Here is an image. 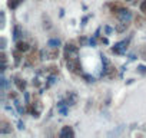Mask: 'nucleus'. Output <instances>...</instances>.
I'll list each match as a JSON object with an SVG mask.
<instances>
[{
  "label": "nucleus",
  "instance_id": "nucleus-30",
  "mask_svg": "<svg viewBox=\"0 0 146 138\" xmlns=\"http://www.w3.org/2000/svg\"><path fill=\"white\" fill-rule=\"evenodd\" d=\"M103 30H105V33H106V35H110V33L113 32V29H112L110 26H108V25H106V26H103Z\"/></svg>",
  "mask_w": 146,
  "mask_h": 138
},
{
  "label": "nucleus",
  "instance_id": "nucleus-12",
  "mask_svg": "<svg viewBox=\"0 0 146 138\" xmlns=\"http://www.w3.org/2000/svg\"><path fill=\"white\" fill-rule=\"evenodd\" d=\"M42 22H43V29L44 30H52V27H53V25H52V20H50V17L47 16V15H43V17H42Z\"/></svg>",
  "mask_w": 146,
  "mask_h": 138
},
{
  "label": "nucleus",
  "instance_id": "nucleus-29",
  "mask_svg": "<svg viewBox=\"0 0 146 138\" xmlns=\"http://www.w3.org/2000/svg\"><path fill=\"white\" fill-rule=\"evenodd\" d=\"M5 109H6L7 112H10L12 115H16V112H15V109H13V108H12L10 105H7V104H6V105H5Z\"/></svg>",
  "mask_w": 146,
  "mask_h": 138
},
{
  "label": "nucleus",
  "instance_id": "nucleus-11",
  "mask_svg": "<svg viewBox=\"0 0 146 138\" xmlns=\"http://www.w3.org/2000/svg\"><path fill=\"white\" fill-rule=\"evenodd\" d=\"M109 9H110V13H112V15L117 16V15L120 13V10L123 9V6H122L120 3H110V5H109Z\"/></svg>",
  "mask_w": 146,
  "mask_h": 138
},
{
  "label": "nucleus",
  "instance_id": "nucleus-36",
  "mask_svg": "<svg viewBox=\"0 0 146 138\" xmlns=\"http://www.w3.org/2000/svg\"><path fill=\"white\" fill-rule=\"evenodd\" d=\"M135 82V79H127V82H126V85H130V84H133Z\"/></svg>",
  "mask_w": 146,
  "mask_h": 138
},
{
  "label": "nucleus",
  "instance_id": "nucleus-25",
  "mask_svg": "<svg viewBox=\"0 0 146 138\" xmlns=\"http://www.w3.org/2000/svg\"><path fill=\"white\" fill-rule=\"evenodd\" d=\"M6 43H7L6 38H5V36H2V38H0V49H2V50L6 48Z\"/></svg>",
  "mask_w": 146,
  "mask_h": 138
},
{
  "label": "nucleus",
  "instance_id": "nucleus-9",
  "mask_svg": "<svg viewBox=\"0 0 146 138\" xmlns=\"http://www.w3.org/2000/svg\"><path fill=\"white\" fill-rule=\"evenodd\" d=\"M46 56H47V59H52V60L57 59L59 58V48H49L46 50Z\"/></svg>",
  "mask_w": 146,
  "mask_h": 138
},
{
  "label": "nucleus",
  "instance_id": "nucleus-6",
  "mask_svg": "<svg viewBox=\"0 0 146 138\" xmlns=\"http://www.w3.org/2000/svg\"><path fill=\"white\" fill-rule=\"evenodd\" d=\"M117 17H119V20H122V22H129L130 19H132V12L129 10V9H122L120 10V13L117 15Z\"/></svg>",
  "mask_w": 146,
  "mask_h": 138
},
{
  "label": "nucleus",
  "instance_id": "nucleus-33",
  "mask_svg": "<svg viewBox=\"0 0 146 138\" xmlns=\"http://www.w3.org/2000/svg\"><path fill=\"white\" fill-rule=\"evenodd\" d=\"M17 128H19L20 131L25 129V122H23V121H19V122H17Z\"/></svg>",
  "mask_w": 146,
  "mask_h": 138
},
{
  "label": "nucleus",
  "instance_id": "nucleus-31",
  "mask_svg": "<svg viewBox=\"0 0 146 138\" xmlns=\"http://www.w3.org/2000/svg\"><path fill=\"white\" fill-rule=\"evenodd\" d=\"M89 45H90L92 48H95V46H96V36H93V38H90V39H89Z\"/></svg>",
  "mask_w": 146,
  "mask_h": 138
},
{
  "label": "nucleus",
  "instance_id": "nucleus-5",
  "mask_svg": "<svg viewBox=\"0 0 146 138\" xmlns=\"http://www.w3.org/2000/svg\"><path fill=\"white\" fill-rule=\"evenodd\" d=\"M0 134H2V135H5V134H12V125H10L6 119L0 121Z\"/></svg>",
  "mask_w": 146,
  "mask_h": 138
},
{
  "label": "nucleus",
  "instance_id": "nucleus-22",
  "mask_svg": "<svg viewBox=\"0 0 146 138\" xmlns=\"http://www.w3.org/2000/svg\"><path fill=\"white\" fill-rule=\"evenodd\" d=\"M136 72H137L139 75H146V65H137Z\"/></svg>",
  "mask_w": 146,
  "mask_h": 138
},
{
  "label": "nucleus",
  "instance_id": "nucleus-21",
  "mask_svg": "<svg viewBox=\"0 0 146 138\" xmlns=\"http://www.w3.org/2000/svg\"><path fill=\"white\" fill-rule=\"evenodd\" d=\"M135 26H136L137 29H142V27H143V19H142L140 16H136V17H135Z\"/></svg>",
  "mask_w": 146,
  "mask_h": 138
},
{
  "label": "nucleus",
  "instance_id": "nucleus-8",
  "mask_svg": "<svg viewBox=\"0 0 146 138\" xmlns=\"http://www.w3.org/2000/svg\"><path fill=\"white\" fill-rule=\"evenodd\" d=\"M30 48H32V46H30L27 42H25V40H17V42H16V49L20 50V52H23V53H26Z\"/></svg>",
  "mask_w": 146,
  "mask_h": 138
},
{
  "label": "nucleus",
  "instance_id": "nucleus-26",
  "mask_svg": "<svg viewBox=\"0 0 146 138\" xmlns=\"http://www.w3.org/2000/svg\"><path fill=\"white\" fill-rule=\"evenodd\" d=\"M139 9H140V12H142V13H145V15H146V0H143V2L140 3Z\"/></svg>",
  "mask_w": 146,
  "mask_h": 138
},
{
  "label": "nucleus",
  "instance_id": "nucleus-20",
  "mask_svg": "<svg viewBox=\"0 0 146 138\" xmlns=\"http://www.w3.org/2000/svg\"><path fill=\"white\" fill-rule=\"evenodd\" d=\"M32 85L35 86V88H42V81H40V76H35L33 78V81H32Z\"/></svg>",
  "mask_w": 146,
  "mask_h": 138
},
{
  "label": "nucleus",
  "instance_id": "nucleus-23",
  "mask_svg": "<svg viewBox=\"0 0 146 138\" xmlns=\"http://www.w3.org/2000/svg\"><path fill=\"white\" fill-rule=\"evenodd\" d=\"M82 76H83V79H85L86 82H89V84H93V82H95V78L90 76V75H88V74H82Z\"/></svg>",
  "mask_w": 146,
  "mask_h": 138
},
{
  "label": "nucleus",
  "instance_id": "nucleus-4",
  "mask_svg": "<svg viewBox=\"0 0 146 138\" xmlns=\"http://www.w3.org/2000/svg\"><path fill=\"white\" fill-rule=\"evenodd\" d=\"M59 135H60L62 138H69V137H75V131H73V128H72V127H69V125H64V127H63V128L60 129Z\"/></svg>",
  "mask_w": 146,
  "mask_h": 138
},
{
  "label": "nucleus",
  "instance_id": "nucleus-14",
  "mask_svg": "<svg viewBox=\"0 0 146 138\" xmlns=\"http://www.w3.org/2000/svg\"><path fill=\"white\" fill-rule=\"evenodd\" d=\"M23 2H25V0H7V7L12 9V10H15V9H17Z\"/></svg>",
  "mask_w": 146,
  "mask_h": 138
},
{
  "label": "nucleus",
  "instance_id": "nucleus-37",
  "mask_svg": "<svg viewBox=\"0 0 146 138\" xmlns=\"http://www.w3.org/2000/svg\"><path fill=\"white\" fill-rule=\"evenodd\" d=\"M126 2H130V3H133V5H136V2H135V0H126Z\"/></svg>",
  "mask_w": 146,
  "mask_h": 138
},
{
  "label": "nucleus",
  "instance_id": "nucleus-17",
  "mask_svg": "<svg viewBox=\"0 0 146 138\" xmlns=\"http://www.w3.org/2000/svg\"><path fill=\"white\" fill-rule=\"evenodd\" d=\"M13 104H15V107H16V109H17V114H19V115H23V114L26 112V109L20 105L19 99H13Z\"/></svg>",
  "mask_w": 146,
  "mask_h": 138
},
{
  "label": "nucleus",
  "instance_id": "nucleus-27",
  "mask_svg": "<svg viewBox=\"0 0 146 138\" xmlns=\"http://www.w3.org/2000/svg\"><path fill=\"white\" fill-rule=\"evenodd\" d=\"M88 42H89V39H88L86 36H80V38H79V43H80L82 46H83V45H86Z\"/></svg>",
  "mask_w": 146,
  "mask_h": 138
},
{
  "label": "nucleus",
  "instance_id": "nucleus-3",
  "mask_svg": "<svg viewBox=\"0 0 146 138\" xmlns=\"http://www.w3.org/2000/svg\"><path fill=\"white\" fill-rule=\"evenodd\" d=\"M66 104H67V107H73L76 102H78V95H76V92H73V91H67V94H66Z\"/></svg>",
  "mask_w": 146,
  "mask_h": 138
},
{
  "label": "nucleus",
  "instance_id": "nucleus-1",
  "mask_svg": "<svg viewBox=\"0 0 146 138\" xmlns=\"http://www.w3.org/2000/svg\"><path fill=\"white\" fill-rule=\"evenodd\" d=\"M66 68L72 74L82 75V65H80L79 59H66Z\"/></svg>",
  "mask_w": 146,
  "mask_h": 138
},
{
  "label": "nucleus",
  "instance_id": "nucleus-34",
  "mask_svg": "<svg viewBox=\"0 0 146 138\" xmlns=\"http://www.w3.org/2000/svg\"><path fill=\"white\" fill-rule=\"evenodd\" d=\"M100 42H102L103 45H109V39H108V38H100Z\"/></svg>",
  "mask_w": 146,
  "mask_h": 138
},
{
  "label": "nucleus",
  "instance_id": "nucleus-13",
  "mask_svg": "<svg viewBox=\"0 0 146 138\" xmlns=\"http://www.w3.org/2000/svg\"><path fill=\"white\" fill-rule=\"evenodd\" d=\"M60 45H62V40L59 38H50L47 40V46L49 48H60Z\"/></svg>",
  "mask_w": 146,
  "mask_h": 138
},
{
  "label": "nucleus",
  "instance_id": "nucleus-16",
  "mask_svg": "<svg viewBox=\"0 0 146 138\" xmlns=\"http://www.w3.org/2000/svg\"><path fill=\"white\" fill-rule=\"evenodd\" d=\"M22 53H23V52H20V50H17V49L13 52V58H15V65H16V66H19V65L22 63V58H23Z\"/></svg>",
  "mask_w": 146,
  "mask_h": 138
},
{
  "label": "nucleus",
  "instance_id": "nucleus-7",
  "mask_svg": "<svg viewBox=\"0 0 146 138\" xmlns=\"http://www.w3.org/2000/svg\"><path fill=\"white\" fill-rule=\"evenodd\" d=\"M13 79H15L13 82H15V85H16V88H17V89H19L20 92H25V91H26V86H27V82H26L25 79H22V78H19V76H15Z\"/></svg>",
  "mask_w": 146,
  "mask_h": 138
},
{
  "label": "nucleus",
  "instance_id": "nucleus-24",
  "mask_svg": "<svg viewBox=\"0 0 146 138\" xmlns=\"http://www.w3.org/2000/svg\"><path fill=\"white\" fill-rule=\"evenodd\" d=\"M0 17H2V22H0V27H5V25H6V15H5V12H0Z\"/></svg>",
  "mask_w": 146,
  "mask_h": 138
},
{
  "label": "nucleus",
  "instance_id": "nucleus-35",
  "mask_svg": "<svg viewBox=\"0 0 146 138\" xmlns=\"http://www.w3.org/2000/svg\"><path fill=\"white\" fill-rule=\"evenodd\" d=\"M135 59H136V55H135V53H132V55L129 56V60H135Z\"/></svg>",
  "mask_w": 146,
  "mask_h": 138
},
{
  "label": "nucleus",
  "instance_id": "nucleus-18",
  "mask_svg": "<svg viewBox=\"0 0 146 138\" xmlns=\"http://www.w3.org/2000/svg\"><path fill=\"white\" fill-rule=\"evenodd\" d=\"M47 74H49V75H59V66L50 65V66L47 68Z\"/></svg>",
  "mask_w": 146,
  "mask_h": 138
},
{
  "label": "nucleus",
  "instance_id": "nucleus-19",
  "mask_svg": "<svg viewBox=\"0 0 146 138\" xmlns=\"http://www.w3.org/2000/svg\"><path fill=\"white\" fill-rule=\"evenodd\" d=\"M7 85H9V81L5 78V75H2V79H0V86H2V91H3V92L6 91Z\"/></svg>",
  "mask_w": 146,
  "mask_h": 138
},
{
  "label": "nucleus",
  "instance_id": "nucleus-10",
  "mask_svg": "<svg viewBox=\"0 0 146 138\" xmlns=\"http://www.w3.org/2000/svg\"><path fill=\"white\" fill-rule=\"evenodd\" d=\"M127 27H129V22H119L116 26H115V32L116 33H125L126 30H127Z\"/></svg>",
  "mask_w": 146,
  "mask_h": 138
},
{
  "label": "nucleus",
  "instance_id": "nucleus-28",
  "mask_svg": "<svg viewBox=\"0 0 146 138\" xmlns=\"http://www.w3.org/2000/svg\"><path fill=\"white\" fill-rule=\"evenodd\" d=\"M7 96H9V99H17V94H16L15 91H10V92L7 94Z\"/></svg>",
  "mask_w": 146,
  "mask_h": 138
},
{
  "label": "nucleus",
  "instance_id": "nucleus-2",
  "mask_svg": "<svg viewBox=\"0 0 146 138\" xmlns=\"http://www.w3.org/2000/svg\"><path fill=\"white\" fill-rule=\"evenodd\" d=\"M64 59H79V48L73 43L64 45Z\"/></svg>",
  "mask_w": 146,
  "mask_h": 138
},
{
  "label": "nucleus",
  "instance_id": "nucleus-15",
  "mask_svg": "<svg viewBox=\"0 0 146 138\" xmlns=\"http://www.w3.org/2000/svg\"><path fill=\"white\" fill-rule=\"evenodd\" d=\"M23 35V30H22V27L19 26V25H16L15 27H13V39L17 42L19 40V38Z\"/></svg>",
  "mask_w": 146,
  "mask_h": 138
},
{
  "label": "nucleus",
  "instance_id": "nucleus-32",
  "mask_svg": "<svg viewBox=\"0 0 146 138\" xmlns=\"http://www.w3.org/2000/svg\"><path fill=\"white\" fill-rule=\"evenodd\" d=\"M23 95H25V101H26V104H29L30 102V95H29V92H23Z\"/></svg>",
  "mask_w": 146,
  "mask_h": 138
}]
</instances>
